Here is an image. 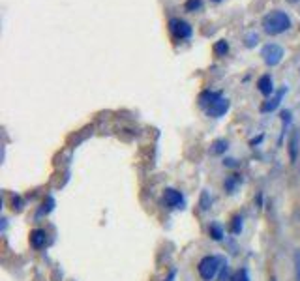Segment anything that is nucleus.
<instances>
[{
	"mask_svg": "<svg viewBox=\"0 0 300 281\" xmlns=\"http://www.w3.org/2000/svg\"><path fill=\"white\" fill-rule=\"evenodd\" d=\"M210 236H212L214 240H221V236H223V231H221V227L214 223L212 227H210Z\"/></svg>",
	"mask_w": 300,
	"mask_h": 281,
	"instance_id": "16",
	"label": "nucleus"
},
{
	"mask_svg": "<svg viewBox=\"0 0 300 281\" xmlns=\"http://www.w3.org/2000/svg\"><path fill=\"white\" fill-rule=\"evenodd\" d=\"M242 231V218L240 216H237V218L233 219V225H231V233L233 235H238Z\"/></svg>",
	"mask_w": 300,
	"mask_h": 281,
	"instance_id": "15",
	"label": "nucleus"
},
{
	"mask_svg": "<svg viewBox=\"0 0 300 281\" xmlns=\"http://www.w3.org/2000/svg\"><path fill=\"white\" fill-rule=\"evenodd\" d=\"M186 12H199L203 8V0H186Z\"/></svg>",
	"mask_w": 300,
	"mask_h": 281,
	"instance_id": "14",
	"label": "nucleus"
},
{
	"mask_svg": "<svg viewBox=\"0 0 300 281\" xmlns=\"http://www.w3.org/2000/svg\"><path fill=\"white\" fill-rule=\"evenodd\" d=\"M282 120H283V124L287 126L289 122H291V111H283V113H282Z\"/></svg>",
	"mask_w": 300,
	"mask_h": 281,
	"instance_id": "21",
	"label": "nucleus"
},
{
	"mask_svg": "<svg viewBox=\"0 0 300 281\" xmlns=\"http://www.w3.org/2000/svg\"><path fill=\"white\" fill-rule=\"evenodd\" d=\"M163 197H165L167 207H171V208H177L179 205H182V193L177 191V190H165Z\"/></svg>",
	"mask_w": 300,
	"mask_h": 281,
	"instance_id": "10",
	"label": "nucleus"
},
{
	"mask_svg": "<svg viewBox=\"0 0 300 281\" xmlns=\"http://www.w3.org/2000/svg\"><path fill=\"white\" fill-rule=\"evenodd\" d=\"M285 92H287V88H285V86H283V88H280V90H278L276 94H274V96L268 99V101H265V104H263V107H261V113H272V111L276 109L278 105L282 104V99H283V96H285Z\"/></svg>",
	"mask_w": 300,
	"mask_h": 281,
	"instance_id": "6",
	"label": "nucleus"
},
{
	"mask_svg": "<svg viewBox=\"0 0 300 281\" xmlns=\"http://www.w3.org/2000/svg\"><path fill=\"white\" fill-rule=\"evenodd\" d=\"M219 268H221V259L214 257V255L205 257L201 263H199V266H197L199 275H201L205 281H212L214 277H216V274H218Z\"/></svg>",
	"mask_w": 300,
	"mask_h": 281,
	"instance_id": "2",
	"label": "nucleus"
},
{
	"mask_svg": "<svg viewBox=\"0 0 300 281\" xmlns=\"http://www.w3.org/2000/svg\"><path fill=\"white\" fill-rule=\"evenodd\" d=\"M169 30L174 34V38L177 40H188L191 36V27L186 21H182V19H171L169 21Z\"/></svg>",
	"mask_w": 300,
	"mask_h": 281,
	"instance_id": "4",
	"label": "nucleus"
},
{
	"mask_svg": "<svg viewBox=\"0 0 300 281\" xmlns=\"http://www.w3.org/2000/svg\"><path fill=\"white\" fill-rule=\"evenodd\" d=\"M229 111V99L227 98H219L216 99L210 107L207 109V115L208 116H214V118H219V116H223L225 113Z\"/></svg>",
	"mask_w": 300,
	"mask_h": 281,
	"instance_id": "5",
	"label": "nucleus"
},
{
	"mask_svg": "<svg viewBox=\"0 0 300 281\" xmlns=\"http://www.w3.org/2000/svg\"><path fill=\"white\" fill-rule=\"evenodd\" d=\"M257 88L263 96H270L272 92H274V86H272V77L268 73L266 75H261L259 81H257Z\"/></svg>",
	"mask_w": 300,
	"mask_h": 281,
	"instance_id": "9",
	"label": "nucleus"
},
{
	"mask_svg": "<svg viewBox=\"0 0 300 281\" xmlns=\"http://www.w3.org/2000/svg\"><path fill=\"white\" fill-rule=\"evenodd\" d=\"M261 57H263L266 66H278L283 58V49L278 43H266L261 51Z\"/></svg>",
	"mask_w": 300,
	"mask_h": 281,
	"instance_id": "3",
	"label": "nucleus"
},
{
	"mask_svg": "<svg viewBox=\"0 0 300 281\" xmlns=\"http://www.w3.org/2000/svg\"><path fill=\"white\" fill-rule=\"evenodd\" d=\"M221 98V94L219 92H212V90H205V92H201L199 94V105L201 107H205V109H208L210 105L216 101V99H219Z\"/></svg>",
	"mask_w": 300,
	"mask_h": 281,
	"instance_id": "8",
	"label": "nucleus"
},
{
	"mask_svg": "<svg viewBox=\"0 0 300 281\" xmlns=\"http://www.w3.org/2000/svg\"><path fill=\"white\" fill-rule=\"evenodd\" d=\"M227 51H229V43L225 40H219L214 43V55H216V57H225Z\"/></svg>",
	"mask_w": 300,
	"mask_h": 281,
	"instance_id": "12",
	"label": "nucleus"
},
{
	"mask_svg": "<svg viewBox=\"0 0 300 281\" xmlns=\"http://www.w3.org/2000/svg\"><path fill=\"white\" fill-rule=\"evenodd\" d=\"M30 244L36 249H41V247L47 244V233L43 229H34L30 233Z\"/></svg>",
	"mask_w": 300,
	"mask_h": 281,
	"instance_id": "7",
	"label": "nucleus"
},
{
	"mask_svg": "<svg viewBox=\"0 0 300 281\" xmlns=\"http://www.w3.org/2000/svg\"><path fill=\"white\" fill-rule=\"evenodd\" d=\"M214 2H219V0H214Z\"/></svg>",
	"mask_w": 300,
	"mask_h": 281,
	"instance_id": "23",
	"label": "nucleus"
},
{
	"mask_svg": "<svg viewBox=\"0 0 300 281\" xmlns=\"http://www.w3.org/2000/svg\"><path fill=\"white\" fill-rule=\"evenodd\" d=\"M201 207H203V210H207V208H208V195H207V193H203V199H201Z\"/></svg>",
	"mask_w": 300,
	"mask_h": 281,
	"instance_id": "22",
	"label": "nucleus"
},
{
	"mask_svg": "<svg viewBox=\"0 0 300 281\" xmlns=\"http://www.w3.org/2000/svg\"><path fill=\"white\" fill-rule=\"evenodd\" d=\"M257 43V34H249L246 38V47H254Z\"/></svg>",
	"mask_w": 300,
	"mask_h": 281,
	"instance_id": "20",
	"label": "nucleus"
},
{
	"mask_svg": "<svg viewBox=\"0 0 300 281\" xmlns=\"http://www.w3.org/2000/svg\"><path fill=\"white\" fill-rule=\"evenodd\" d=\"M296 150H298V132H294L291 135V141H289V156H291V161H296Z\"/></svg>",
	"mask_w": 300,
	"mask_h": 281,
	"instance_id": "11",
	"label": "nucleus"
},
{
	"mask_svg": "<svg viewBox=\"0 0 300 281\" xmlns=\"http://www.w3.org/2000/svg\"><path fill=\"white\" fill-rule=\"evenodd\" d=\"M233 281H249L248 270H246V268L238 270L237 274H235V277H233Z\"/></svg>",
	"mask_w": 300,
	"mask_h": 281,
	"instance_id": "17",
	"label": "nucleus"
},
{
	"mask_svg": "<svg viewBox=\"0 0 300 281\" xmlns=\"http://www.w3.org/2000/svg\"><path fill=\"white\" fill-rule=\"evenodd\" d=\"M294 272H296V281H300V251H294Z\"/></svg>",
	"mask_w": 300,
	"mask_h": 281,
	"instance_id": "18",
	"label": "nucleus"
},
{
	"mask_svg": "<svg viewBox=\"0 0 300 281\" xmlns=\"http://www.w3.org/2000/svg\"><path fill=\"white\" fill-rule=\"evenodd\" d=\"M291 29V19L285 12H280V10H274V12L266 13L263 17V30L266 34L278 36L285 32V30Z\"/></svg>",
	"mask_w": 300,
	"mask_h": 281,
	"instance_id": "1",
	"label": "nucleus"
},
{
	"mask_svg": "<svg viewBox=\"0 0 300 281\" xmlns=\"http://www.w3.org/2000/svg\"><path fill=\"white\" fill-rule=\"evenodd\" d=\"M225 150H227V143H225L223 139H218V141H214L212 146H210V154H214V156L223 154Z\"/></svg>",
	"mask_w": 300,
	"mask_h": 281,
	"instance_id": "13",
	"label": "nucleus"
},
{
	"mask_svg": "<svg viewBox=\"0 0 300 281\" xmlns=\"http://www.w3.org/2000/svg\"><path fill=\"white\" fill-rule=\"evenodd\" d=\"M223 186L227 188V191H229V193H235V188H237V178H229V180H227Z\"/></svg>",
	"mask_w": 300,
	"mask_h": 281,
	"instance_id": "19",
	"label": "nucleus"
}]
</instances>
